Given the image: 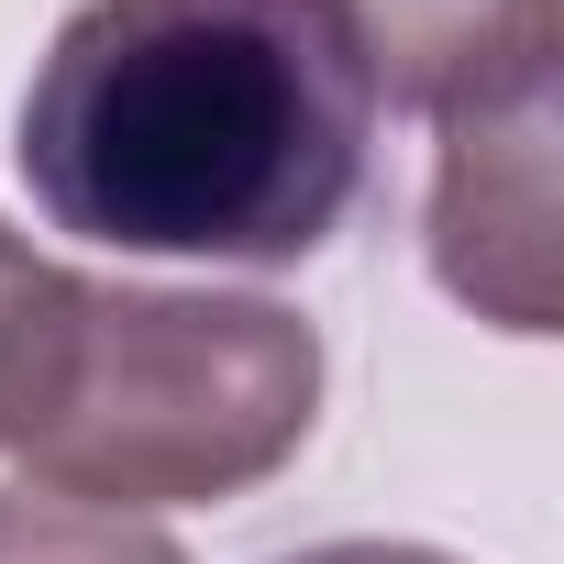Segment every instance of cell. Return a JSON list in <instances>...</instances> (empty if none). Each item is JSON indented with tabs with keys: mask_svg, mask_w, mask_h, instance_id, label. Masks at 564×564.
<instances>
[{
	"mask_svg": "<svg viewBox=\"0 0 564 564\" xmlns=\"http://www.w3.org/2000/svg\"><path fill=\"white\" fill-rule=\"evenodd\" d=\"M377 89L333 0H78L23 89V177L111 254L300 265L344 232Z\"/></svg>",
	"mask_w": 564,
	"mask_h": 564,
	"instance_id": "6da1fadb",
	"label": "cell"
},
{
	"mask_svg": "<svg viewBox=\"0 0 564 564\" xmlns=\"http://www.w3.org/2000/svg\"><path fill=\"white\" fill-rule=\"evenodd\" d=\"M322 421V333L276 300L210 289H78L56 388L23 432L45 498L78 509H210L289 465Z\"/></svg>",
	"mask_w": 564,
	"mask_h": 564,
	"instance_id": "7a4b0ae2",
	"label": "cell"
},
{
	"mask_svg": "<svg viewBox=\"0 0 564 564\" xmlns=\"http://www.w3.org/2000/svg\"><path fill=\"white\" fill-rule=\"evenodd\" d=\"M432 276L498 333L564 322V199H553V89L443 122L432 166Z\"/></svg>",
	"mask_w": 564,
	"mask_h": 564,
	"instance_id": "3957f363",
	"label": "cell"
},
{
	"mask_svg": "<svg viewBox=\"0 0 564 564\" xmlns=\"http://www.w3.org/2000/svg\"><path fill=\"white\" fill-rule=\"evenodd\" d=\"M333 23L366 56V89L388 111H498L520 89H553V0H333Z\"/></svg>",
	"mask_w": 564,
	"mask_h": 564,
	"instance_id": "277c9868",
	"label": "cell"
},
{
	"mask_svg": "<svg viewBox=\"0 0 564 564\" xmlns=\"http://www.w3.org/2000/svg\"><path fill=\"white\" fill-rule=\"evenodd\" d=\"M78 289H89L78 265L34 254L12 221H0V454H23V432H34V410H45V388H56Z\"/></svg>",
	"mask_w": 564,
	"mask_h": 564,
	"instance_id": "5b68a950",
	"label": "cell"
},
{
	"mask_svg": "<svg viewBox=\"0 0 564 564\" xmlns=\"http://www.w3.org/2000/svg\"><path fill=\"white\" fill-rule=\"evenodd\" d=\"M0 564H188L166 531L122 509H78L45 487H0Z\"/></svg>",
	"mask_w": 564,
	"mask_h": 564,
	"instance_id": "8992f818",
	"label": "cell"
},
{
	"mask_svg": "<svg viewBox=\"0 0 564 564\" xmlns=\"http://www.w3.org/2000/svg\"><path fill=\"white\" fill-rule=\"evenodd\" d=\"M276 564H454L432 542H311V553H276Z\"/></svg>",
	"mask_w": 564,
	"mask_h": 564,
	"instance_id": "52a82bcc",
	"label": "cell"
}]
</instances>
